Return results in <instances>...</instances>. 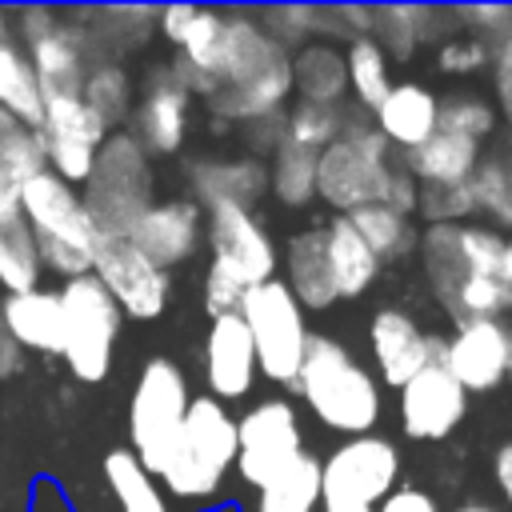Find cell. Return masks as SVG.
I'll return each instance as SVG.
<instances>
[{"label": "cell", "mask_w": 512, "mask_h": 512, "mask_svg": "<svg viewBox=\"0 0 512 512\" xmlns=\"http://www.w3.org/2000/svg\"><path fill=\"white\" fill-rule=\"evenodd\" d=\"M424 272L456 324L496 320L512 308L504 284V236L480 224H428L420 236Z\"/></svg>", "instance_id": "obj_1"}, {"label": "cell", "mask_w": 512, "mask_h": 512, "mask_svg": "<svg viewBox=\"0 0 512 512\" xmlns=\"http://www.w3.org/2000/svg\"><path fill=\"white\" fill-rule=\"evenodd\" d=\"M208 104L232 120H264L292 92V60L272 32L256 28L244 12H224L220 44L208 68Z\"/></svg>", "instance_id": "obj_2"}, {"label": "cell", "mask_w": 512, "mask_h": 512, "mask_svg": "<svg viewBox=\"0 0 512 512\" xmlns=\"http://www.w3.org/2000/svg\"><path fill=\"white\" fill-rule=\"evenodd\" d=\"M292 388L324 428L364 436L380 416V384L332 336H308Z\"/></svg>", "instance_id": "obj_3"}, {"label": "cell", "mask_w": 512, "mask_h": 512, "mask_svg": "<svg viewBox=\"0 0 512 512\" xmlns=\"http://www.w3.org/2000/svg\"><path fill=\"white\" fill-rule=\"evenodd\" d=\"M208 244H212V264L204 276V308L216 320V316L240 312L244 292L272 280L276 244L264 232V224L236 204L208 208Z\"/></svg>", "instance_id": "obj_4"}, {"label": "cell", "mask_w": 512, "mask_h": 512, "mask_svg": "<svg viewBox=\"0 0 512 512\" xmlns=\"http://www.w3.org/2000/svg\"><path fill=\"white\" fill-rule=\"evenodd\" d=\"M20 212L32 232L40 268L48 264L52 272L76 280L92 272V252H96V224L72 184H64L56 172H40L20 188Z\"/></svg>", "instance_id": "obj_5"}, {"label": "cell", "mask_w": 512, "mask_h": 512, "mask_svg": "<svg viewBox=\"0 0 512 512\" xmlns=\"http://www.w3.org/2000/svg\"><path fill=\"white\" fill-rule=\"evenodd\" d=\"M232 464H236V420L212 396L188 400L180 436L160 468V480L168 484V492H176L184 500L208 496L220 488V480Z\"/></svg>", "instance_id": "obj_6"}, {"label": "cell", "mask_w": 512, "mask_h": 512, "mask_svg": "<svg viewBox=\"0 0 512 512\" xmlns=\"http://www.w3.org/2000/svg\"><path fill=\"white\" fill-rule=\"evenodd\" d=\"M148 192H152L148 152L128 132L108 136L92 160V172H88L84 196H80L96 232L100 236H128V228L152 204Z\"/></svg>", "instance_id": "obj_7"}, {"label": "cell", "mask_w": 512, "mask_h": 512, "mask_svg": "<svg viewBox=\"0 0 512 512\" xmlns=\"http://www.w3.org/2000/svg\"><path fill=\"white\" fill-rule=\"evenodd\" d=\"M188 400H192L188 380L168 356H156L144 364V372L132 388V400H128V440H132L128 452L136 456V464L148 476H160V468L180 436Z\"/></svg>", "instance_id": "obj_8"}, {"label": "cell", "mask_w": 512, "mask_h": 512, "mask_svg": "<svg viewBox=\"0 0 512 512\" xmlns=\"http://www.w3.org/2000/svg\"><path fill=\"white\" fill-rule=\"evenodd\" d=\"M60 316H64V364L80 384H100L112 368V348L120 336L124 312L104 292V284L88 272L60 288Z\"/></svg>", "instance_id": "obj_9"}, {"label": "cell", "mask_w": 512, "mask_h": 512, "mask_svg": "<svg viewBox=\"0 0 512 512\" xmlns=\"http://www.w3.org/2000/svg\"><path fill=\"white\" fill-rule=\"evenodd\" d=\"M240 320L252 336L256 372H264L272 384H292L308 348V324L304 308L288 292L284 280H264L240 300Z\"/></svg>", "instance_id": "obj_10"}, {"label": "cell", "mask_w": 512, "mask_h": 512, "mask_svg": "<svg viewBox=\"0 0 512 512\" xmlns=\"http://www.w3.org/2000/svg\"><path fill=\"white\" fill-rule=\"evenodd\" d=\"M384 136L376 128H348L316 156V192L340 212L384 204L392 164L384 160Z\"/></svg>", "instance_id": "obj_11"}, {"label": "cell", "mask_w": 512, "mask_h": 512, "mask_svg": "<svg viewBox=\"0 0 512 512\" xmlns=\"http://www.w3.org/2000/svg\"><path fill=\"white\" fill-rule=\"evenodd\" d=\"M400 476L396 444L384 436H352L320 464L324 508H376Z\"/></svg>", "instance_id": "obj_12"}, {"label": "cell", "mask_w": 512, "mask_h": 512, "mask_svg": "<svg viewBox=\"0 0 512 512\" xmlns=\"http://www.w3.org/2000/svg\"><path fill=\"white\" fill-rule=\"evenodd\" d=\"M304 456V436L296 408L288 400H264L244 420H236V468L256 492L268 488L284 468Z\"/></svg>", "instance_id": "obj_13"}, {"label": "cell", "mask_w": 512, "mask_h": 512, "mask_svg": "<svg viewBox=\"0 0 512 512\" xmlns=\"http://www.w3.org/2000/svg\"><path fill=\"white\" fill-rule=\"evenodd\" d=\"M92 276L132 320H156L168 308V272L156 268L128 236H100L92 252Z\"/></svg>", "instance_id": "obj_14"}, {"label": "cell", "mask_w": 512, "mask_h": 512, "mask_svg": "<svg viewBox=\"0 0 512 512\" xmlns=\"http://www.w3.org/2000/svg\"><path fill=\"white\" fill-rule=\"evenodd\" d=\"M36 136H40L48 172H56L64 184H84L100 144L108 140V128L88 112L80 96H68V100H44Z\"/></svg>", "instance_id": "obj_15"}, {"label": "cell", "mask_w": 512, "mask_h": 512, "mask_svg": "<svg viewBox=\"0 0 512 512\" xmlns=\"http://www.w3.org/2000/svg\"><path fill=\"white\" fill-rule=\"evenodd\" d=\"M436 364L464 392H492L508 380V328L500 320L456 324L452 340H440Z\"/></svg>", "instance_id": "obj_16"}, {"label": "cell", "mask_w": 512, "mask_h": 512, "mask_svg": "<svg viewBox=\"0 0 512 512\" xmlns=\"http://www.w3.org/2000/svg\"><path fill=\"white\" fill-rule=\"evenodd\" d=\"M468 412V392L432 360L400 388V428L408 440H444Z\"/></svg>", "instance_id": "obj_17"}, {"label": "cell", "mask_w": 512, "mask_h": 512, "mask_svg": "<svg viewBox=\"0 0 512 512\" xmlns=\"http://www.w3.org/2000/svg\"><path fill=\"white\" fill-rule=\"evenodd\" d=\"M368 348L376 360V372L384 376V384L404 388L420 368H428L440 356V340L424 336L416 328V320L400 308H380L368 324Z\"/></svg>", "instance_id": "obj_18"}, {"label": "cell", "mask_w": 512, "mask_h": 512, "mask_svg": "<svg viewBox=\"0 0 512 512\" xmlns=\"http://www.w3.org/2000/svg\"><path fill=\"white\" fill-rule=\"evenodd\" d=\"M128 240L156 264V268H172L184 264L196 244H200V208L192 200H164V204H148L140 212V220L128 228Z\"/></svg>", "instance_id": "obj_19"}, {"label": "cell", "mask_w": 512, "mask_h": 512, "mask_svg": "<svg viewBox=\"0 0 512 512\" xmlns=\"http://www.w3.org/2000/svg\"><path fill=\"white\" fill-rule=\"evenodd\" d=\"M204 376L212 400H240L256 380V352L240 312L216 316L204 336Z\"/></svg>", "instance_id": "obj_20"}, {"label": "cell", "mask_w": 512, "mask_h": 512, "mask_svg": "<svg viewBox=\"0 0 512 512\" xmlns=\"http://www.w3.org/2000/svg\"><path fill=\"white\" fill-rule=\"evenodd\" d=\"M188 100L192 92L176 80L172 68L156 72L136 108V144L144 152H176L188 128Z\"/></svg>", "instance_id": "obj_21"}, {"label": "cell", "mask_w": 512, "mask_h": 512, "mask_svg": "<svg viewBox=\"0 0 512 512\" xmlns=\"http://www.w3.org/2000/svg\"><path fill=\"white\" fill-rule=\"evenodd\" d=\"M28 64L36 72L44 100H68L84 88V32L76 28H48L44 36L28 40Z\"/></svg>", "instance_id": "obj_22"}, {"label": "cell", "mask_w": 512, "mask_h": 512, "mask_svg": "<svg viewBox=\"0 0 512 512\" xmlns=\"http://www.w3.org/2000/svg\"><path fill=\"white\" fill-rule=\"evenodd\" d=\"M0 320L4 332L12 336L16 348H32L44 356H60L64 348V316H60V292L32 288L0 300Z\"/></svg>", "instance_id": "obj_23"}, {"label": "cell", "mask_w": 512, "mask_h": 512, "mask_svg": "<svg viewBox=\"0 0 512 512\" xmlns=\"http://www.w3.org/2000/svg\"><path fill=\"white\" fill-rule=\"evenodd\" d=\"M372 112H376L372 128L384 136V144H396V148L412 152L436 132L440 100L424 84H392L388 96Z\"/></svg>", "instance_id": "obj_24"}, {"label": "cell", "mask_w": 512, "mask_h": 512, "mask_svg": "<svg viewBox=\"0 0 512 512\" xmlns=\"http://www.w3.org/2000/svg\"><path fill=\"white\" fill-rule=\"evenodd\" d=\"M288 292L300 308H328L336 304V280L328 268V244L324 228H304L288 240Z\"/></svg>", "instance_id": "obj_25"}, {"label": "cell", "mask_w": 512, "mask_h": 512, "mask_svg": "<svg viewBox=\"0 0 512 512\" xmlns=\"http://www.w3.org/2000/svg\"><path fill=\"white\" fill-rule=\"evenodd\" d=\"M476 164H480V144L452 136V132H432L420 148L404 152V172L424 184H436V188L468 184Z\"/></svg>", "instance_id": "obj_26"}, {"label": "cell", "mask_w": 512, "mask_h": 512, "mask_svg": "<svg viewBox=\"0 0 512 512\" xmlns=\"http://www.w3.org/2000/svg\"><path fill=\"white\" fill-rule=\"evenodd\" d=\"M192 192L212 208V204H236L248 208L264 188L268 172L260 160H196L188 168Z\"/></svg>", "instance_id": "obj_27"}, {"label": "cell", "mask_w": 512, "mask_h": 512, "mask_svg": "<svg viewBox=\"0 0 512 512\" xmlns=\"http://www.w3.org/2000/svg\"><path fill=\"white\" fill-rule=\"evenodd\" d=\"M324 244H328V268H332V280H336V300L360 296L376 280L380 264L368 252V244L352 232L348 216H336L332 224H324Z\"/></svg>", "instance_id": "obj_28"}, {"label": "cell", "mask_w": 512, "mask_h": 512, "mask_svg": "<svg viewBox=\"0 0 512 512\" xmlns=\"http://www.w3.org/2000/svg\"><path fill=\"white\" fill-rule=\"evenodd\" d=\"M292 88H300L304 104H324L336 108V100L348 92V72H344V52L332 44H308L292 60Z\"/></svg>", "instance_id": "obj_29"}, {"label": "cell", "mask_w": 512, "mask_h": 512, "mask_svg": "<svg viewBox=\"0 0 512 512\" xmlns=\"http://www.w3.org/2000/svg\"><path fill=\"white\" fill-rule=\"evenodd\" d=\"M0 112H8L16 124H24L32 132L44 116V96H40L36 72L16 44H0Z\"/></svg>", "instance_id": "obj_30"}, {"label": "cell", "mask_w": 512, "mask_h": 512, "mask_svg": "<svg viewBox=\"0 0 512 512\" xmlns=\"http://www.w3.org/2000/svg\"><path fill=\"white\" fill-rule=\"evenodd\" d=\"M348 224L368 244V252L376 256V264L380 260H400V256H408L416 248V228L408 224L404 212H396L388 204L356 208V212H348Z\"/></svg>", "instance_id": "obj_31"}, {"label": "cell", "mask_w": 512, "mask_h": 512, "mask_svg": "<svg viewBox=\"0 0 512 512\" xmlns=\"http://www.w3.org/2000/svg\"><path fill=\"white\" fill-rule=\"evenodd\" d=\"M316 504H320V460L304 452L268 488H260L256 512H316Z\"/></svg>", "instance_id": "obj_32"}, {"label": "cell", "mask_w": 512, "mask_h": 512, "mask_svg": "<svg viewBox=\"0 0 512 512\" xmlns=\"http://www.w3.org/2000/svg\"><path fill=\"white\" fill-rule=\"evenodd\" d=\"M268 188L276 192L280 204L300 208L316 196V152L276 140L272 144V168H268Z\"/></svg>", "instance_id": "obj_33"}, {"label": "cell", "mask_w": 512, "mask_h": 512, "mask_svg": "<svg viewBox=\"0 0 512 512\" xmlns=\"http://www.w3.org/2000/svg\"><path fill=\"white\" fill-rule=\"evenodd\" d=\"M104 480H108L120 512H168L156 480L136 464V456L128 448H116L104 456Z\"/></svg>", "instance_id": "obj_34"}, {"label": "cell", "mask_w": 512, "mask_h": 512, "mask_svg": "<svg viewBox=\"0 0 512 512\" xmlns=\"http://www.w3.org/2000/svg\"><path fill=\"white\" fill-rule=\"evenodd\" d=\"M344 72H348V84H352V92H356V100L364 108H376L388 96V88H392V80H388V52L372 36H356L348 44Z\"/></svg>", "instance_id": "obj_35"}, {"label": "cell", "mask_w": 512, "mask_h": 512, "mask_svg": "<svg viewBox=\"0 0 512 512\" xmlns=\"http://www.w3.org/2000/svg\"><path fill=\"white\" fill-rule=\"evenodd\" d=\"M80 100L88 104V112H92L104 128H116V124L128 116L132 84H128V76H124V68H120V64H100L96 72H88V76H84Z\"/></svg>", "instance_id": "obj_36"}, {"label": "cell", "mask_w": 512, "mask_h": 512, "mask_svg": "<svg viewBox=\"0 0 512 512\" xmlns=\"http://www.w3.org/2000/svg\"><path fill=\"white\" fill-rule=\"evenodd\" d=\"M472 212H484L492 224L512 228V168L504 160H480L468 176Z\"/></svg>", "instance_id": "obj_37"}, {"label": "cell", "mask_w": 512, "mask_h": 512, "mask_svg": "<svg viewBox=\"0 0 512 512\" xmlns=\"http://www.w3.org/2000/svg\"><path fill=\"white\" fill-rule=\"evenodd\" d=\"M340 112L336 108H324V104H296L292 112H288V120H284V128H280V140H288V144H300V148H308V152H324L332 140H340Z\"/></svg>", "instance_id": "obj_38"}, {"label": "cell", "mask_w": 512, "mask_h": 512, "mask_svg": "<svg viewBox=\"0 0 512 512\" xmlns=\"http://www.w3.org/2000/svg\"><path fill=\"white\" fill-rule=\"evenodd\" d=\"M492 128H496V108L484 104V100H476V96H460V100L440 104L436 132H452V136H464V140L480 144Z\"/></svg>", "instance_id": "obj_39"}, {"label": "cell", "mask_w": 512, "mask_h": 512, "mask_svg": "<svg viewBox=\"0 0 512 512\" xmlns=\"http://www.w3.org/2000/svg\"><path fill=\"white\" fill-rule=\"evenodd\" d=\"M416 208L428 224H456L460 216L472 212V196H468V184H456V188H436V184H424L416 192Z\"/></svg>", "instance_id": "obj_40"}, {"label": "cell", "mask_w": 512, "mask_h": 512, "mask_svg": "<svg viewBox=\"0 0 512 512\" xmlns=\"http://www.w3.org/2000/svg\"><path fill=\"white\" fill-rule=\"evenodd\" d=\"M488 64V44L480 36H464V40H448L440 48V72H452V76H468L476 68Z\"/></svg>", "instance_id": "obj_41"}, {"label": "cell", "mask_w": 512, "mask_h": 512, "mask_svg": "<svg viewBox=\"0 0 512 512\" xmlns=\"http://www.w3.org/2000/svg\"><path fill=\"white\" fill-rule=\"evenodd\" d=\"M372 512H440V504L424 492V488H416V484H404V488H392Z\"/></svg>", "instance_id": "obj_42"}, {"label": "cell", "mask_w": 512, "mask_h": 512, "mask_svg": "<svg viewBox=\"0 0 512 512\" xmlns=\"http://www.w3.org/2000/svg\"><path fill=\"white\" fill-rule=\"evenodd\" d=\"M492 64H496V96H500V112H504V120L512 124V32L500 40Z\"/></svg>", "instance_id": "obj_43"}, {"label": "cell", "mask_w": 512, "mask_h": 512, "mask_svg": "<svg viewBox=\"0 0 512 512\" xmlns=\"http://www.w3.org/2000/svg\"><path fill=\"white\" fill-rule=\"evenodd\" d=\"M192 4H172V8H164L160 12V28H164V36L176 44L180 36H184V28H188V20H192Z\"/></svg>", "instance_id": "obj_44"}, {"label": "cell", "mask_w": 512, "mask_h": 512, "mask_svg": "<svg viewBox=\"0 0 512 512\" xmlns=\"http://www.w3.org/2000/svg\"><path fill=\"white\" fill-rule=\"evenodd\" d=\"M464 16H468V20H476V24H484V32H500V36H508L500 24H504V20H512V8H468Z\"/></svg>", "instance_id": "obj_45"}, {"label": "cell", "mask_w": 512, "mask_h": 512, "mask_svg": "<svg viewBox=\"0 0 512 512\" xmlns=\"http://www.w3.org/2000/svg\"><path fill=\"white\" fill-rule=\"evenodd\" d=\"M496 484H500L504 500L512 504V444H504V448L496 452Z\"/></svg>", "instance_id": "obj_46"}, {"label": "cell", "mask_w": 512, "mask_h": 512, "mask_svg": "<svg viewBox=\"0 0 512 512\" xmlns=\"http://www.w3.org/2000/svg\"><path fill=\"white\" fill-rule=\"evenodd\" d=\"M16 368H20V348L12 344V336L4 332V320H0V380L12 376Z\"/></svg>", "instance_id": "obj_47"}, {"label": "cell", "mask_w": 512, "mask_h": 512, "mask_svg": "<svg viewBox=\"0 0 512 512\" xmlns=\"http://www.w3.org/2000/svg\"><path fill=\"white\" fill-rule=\"evenodd\" d=\"M504 284L512 288V240H504Z\"/></svg>", "instance_id": "obj_48"}, {"label": "cell", "mask_w": 512, "mask_h": 512, "mask_svg": "<svg viewBox=\"0 0 512 512\" xmlns=\"http://www.w3.org/2000/svg\"><path fill=\"white\" fill-rule=\"evenodd\" d=\"M456 512H496V508H488V504H464V508H456Z\"/></svg>", "instance_id": "obj_49"}, {"label": "cell", "mask_w": 512, "mask_h": 512, "mask_svg": "<svg viewBox=\"0 0 512 512\" xmlns=\"http://www.w3.org/2000/svg\"><path fill=\"white\" fill-rule=\"evenodd\" d=\"M0 44H8V24H4V8H0Z\"/></svg>", "instance_id": "obj_50"}, {"label": "cell", "mask_w": 512, "mask_h": 512, "mask_svg": "<svg viewBox=\"0 0 512 512\" xmlns=\"http://www.w3.org/2000/svg\"><path fill=\"white\" fill-rule=\"evenodd\" d=\"M508 376H512V328H508Z\"/></svg>", "instance_id": "obj_51"}, {"label": "cell", "mask_w": 512, "mask_h": 512, "mask_svg": "<svg viewBox=\"0 0 512 512\" xmlns=\"http://www.w3.org/2000/svg\"><path fill=\"white\" fill-rule=\"evenodd\" d=\"M324 512H368V508H324Z\"/></svg>", "instance_id": "obj_52"}]
</instances>
